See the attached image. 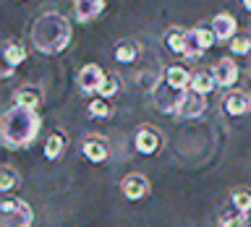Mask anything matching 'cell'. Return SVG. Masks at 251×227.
I'll list each match as a JSON object with an SVG mask.
<instances>
[{
    "label": "cell",
    "instance_id": "obj_1",
    "mask_svg": "<svg viewBox=\"0 0 251 227\" xmlns=\"http://www.w3.org/2000/svg\"><path fill=\"white\" fill-rule=\"evenodd\" d=\"M39 128H42V117H39L37 110H26V107L13 105L0 117V138H3L5 149L29 146L39 136Z\"/></svg>",
    "mask_w": 251,
    "mask_h": 227
},
{
    "label": "cell",
    "instance_id": "obj_2",
    "mask_svg": "<svg viewBox=\"0 0 251 227\" xmlns=\"http://www.w3.org/2000/svg\"><path fill=\"white\" fill-rule=\"evenodd\" d=\"M71 37H74L71 21L58 11H47L31 23V45L42 55L63 52L71 45Z\"/></svg>",
    "mask_w": 251,
    "mask_h": 227
},
{
    "label": "cell",
    "instance_id": "obj_3",
    "mask_svg": "<svg viewBox=\"0 0 251 227\" xmlns=\"http://www.w3.org/2000/svg\"><path fill=\"white\" fill-rule=\"evenodd\" d=\"M34 222V211L26 201L16 199V196H8L0 204V225L3 227H31Z\"/></svg>",
    "mask_w": 251,
    "mask_h": 227
},
{
    "label": "cell",
    "instance_id": "obj_4",
    "mask_svg": "<svg viewBox=\"0 0 251 227\" xmlns=\"http://www.w3.org/2000/svg\"><path fill=\"white\" fill-rule=\"evenodd\" d=\"M160 146H162V133L154 125H139L136 133H133V149L144 157H152L157 154Z\"/></svg>",
    "mask_w": 251,
    "mask_h": 227
},
{
    "label": "cell",
    "instance_id": "obj_5",
    "mask_svg": "<svg viewBox=\"0 0 251 227\" xmlns=\"http://www.w3.org/2000/svg\"><path fill=\"white\" fill-rule=\"evenodd\" d=\"M204 110H207V102H204V94L188 89L180 94L178 99V107H176V115L183 117V120H194V117H201Z\"/></svg>",
    "mask_w": 251,
    "mask_h": 227
},
{
    "label": "cell",
    "instance_id": "obj_6",
    "mask_svg": "<svg viewBox=\"0 0 251 227\" xmlns=\"http://www.w3.org/2000/svg\"><path fill=\"white\" fill-rule=\"evenodd\" d=\"M76 81H78V89L84 94H94V91L100 94L102 84L107 81V73L97 66V63H86V66H81V70H78Z\"/></svg>",
    "mask_w": 251,
    "mask_h": 227
},
{
    "label": "cell",
    "instance_id": "obj_7",
    "mask_svg": "<svg viewBox=\"0 0 251 227\" xmlns=\"http://www.w3.org/2000/svg\"><path fill=\"white\" fill-rule=\"evenodd\" d=\"M149 191H152V183L141 175V172H131V175H126L121 180V193L126 196L128 201H141L147 199Z\"/></svg>",
    "mask_w": 251,
    "mask_h": 227
},
{
    "label": "cell",
    "instance_id": "obj_8",
    "mask_svg": "<svg viewBox=\"0 0 251 227\" xmlns=\"http://www.w3.org/2000/svg\"><path fill=\"white\" fill-rule=\"evenodd\" d=\"M215 42H217V37L212 29H207V26L188 29V58H199V55L207 52Z\"/></svg>",
    "mask_w": 251,
    "mask_h": 227
},
{
    "label": "cell",
    "instance_id": "obj_9",
    "mask_svg": "<svg viewBox=\"0 0 251 227\" xmlns=\"http://www.w3.org/2000/svg\"><path fill=\"white\" fill-rule=\"evenodd\" d=\"M223 110H225V115H230V117H241V115L251 113V94L241 91V89H230L223 97Z\"/></svg>",
    "mask_w": 251,
    "mask_h": 227
},
{
    "label": "cell",
    "instance_id": "obj_10",
    "mask_svg": "<svg viewBox=\"0 0 251 227\" xmlns=\"http://www.w3.org/2000/svg\"><path fill=\"white\" fill-rule=\"evenodd\" d=\"M212 73H215L217 86H223V89H233L241 78V70L235 66V60H230V58H220L215 63V68H212Z\"/></svg>",
    "mask_w": 251,
    "mask_h": 227
},
{
    "label": "cell",
    "instance_id": "obj_11",
    "mask_svg": "<svg viewBox=\"0 0 251 227\" xmlns=\"http://www.w3.org/2000/svg\"><path fill=\"white\" fill-rule=\"evenodd\" d=\"M81 154H84V157H86V159H89L92 164L105 162L107 157H110V144H107V138L97 136V133L86 136V138H84V144H81Z\"/></svg>",
    "mask_w": 251,
    "mask_h": 227
},
{
    "label": "cell",
    "instance_id": "obj_12",
    "mask_svg": "<svg viewBox=\"0 0 251 227\" xmlns=\"http://www.w3.org/2000/svg\"><path fill=\"white\" fill-rule=\"evenodd\" d=\"M212 31H215V37L220 39V42H233L235 37V31H238V21H235V16L233 13H217L215 19H212Z\"/></svg>",
    "mask_w": 251,
    "mask_h": 227
},
{
    "label": "cell",
    "instance_id": "obj_13",
    "mask_svg": "<svg viewBox=\"0 0 251 227\" xmlns=\"http://www.w3.org/2000/svg\"><path fill=\"white\" fill-rule=\"evenodd\" d=\"M191 78H194V73H188V68H183V66H168L165 68V84H168L173 91H188L191 89Z\"/></svg>",
    "mask_w": 251,
    "mask_h": 227
},
{
    "label": "cell",
    "instance_id": "obj_14",
    "mask_svg": "<svg viewBox=\"0 0 251 227\" xmlns=\"http://www.w3.org/2000/svg\"><path fill=\"white\" fill-rule=\"evenodd\" d=\"M105 11V0H74V13H76V21H94L97 16Z\"/></svg>",
    "mask_w": 251,
    "mask_h": 227
},
{
    "label": "cell",
    "instance_id": "obj_15",
    "mask_svg": "<svg viewBox=\"0 0 251 227\" xmlns=\"http://www.w3.org/2000/svg\"><path fill=\"white\" fill-rule=\"evenodd\" d=\"M13 105L19 107H26V110H37L42 105V91L37 86H19L13 91Z\"/></svg>",
    "mask_w": 251,
    "mask_h": 227
},
{
    "label": "cell",
    "instance_id": "obj_16",
    "mask_svg": "<svg viewBox=\"0 0 251 227\" xmlns=\"http://www.w3.org/2000/svg\"><path fill=\"white\" fill-rule=\"evenodd\" d=\"M139 55H141V47H139L136 39H121V42L115 45V60L121 63V66H131Z\"/></svg>",
    "mask_w": 251,
    "mask_h": 227
},
{
    "label": "cell",
    "instance_id": "obj_17",
    "mask_svg": "<svg viewBox=\"0 0 251 227\" xmlns=\"http://www.w3.org/2000/svg\"><path fill=\"white\" fill-rule=\"evenodd\" d=\"M165 45H168L170 52L176 55H188V31L180 26H173L168 34H165Z\"/></svg>",
    "mask_w": 251,
    "mask_h": 227
},
{
    "label": "cell",
    "instance_id": "obj_18",
    "mask_svg": "<svg viewBox=\"0 0 251 227\" xmlns=\"http://www.w3.org/2000/svg\"><path fill=\"white\" fill-rule=\"evenodd\" d=\"M26 47H24L21 42H16V39H5V45H3V58H5V66L8 68H16V66H21L24 60H26Z\"/></svg>",
    "mask_w": 251,
    "mask_h": 227
},
{
    "label": "cell",
    "instance_id": "obj_19",
    "mask_svg": "<svg viewBox=\"0 0 251 227\" xmlns=\"http://www.w3.org/2000/svg\"><path fill=\"white\" fill-rule=\"evenodd\" d=\"M215 86H217V81H215V73H212V70H196L194 78H191V89L204 94V97H207L209 91H215Z\"/></svg>",
    "mask_w": 251,
    "mask_h": 227
},
{
    "label": "cell",
    "instance_id": "obj_20",
    "mask_svg": "<svg viewBox=\"0 0 251 227\" xmlns=\"http://www.w3.org/2000/svg\"><path fill=\"white\" fill-rule=\"evenodd\" d=\"M63 149H66V136H63V133H50V136L45 138V157L50 162L58 159L63 154Z\"/></svg>",
    "mask_w": 251,
    "mask_h": 227
},
{
    "label": "cell",
    "instance_id": "obj_21",
    "mask_svg": "<svg viewBox=\"0 0 251 227\" xmlns=\"http://www.w3.org/2000/svg\"><path fill=\"white\" fill-rule=\"evenodd\" d=\"M230 201H233V209L235 211H241V214H249L251 211V188H233V193H230Z\"/></svg>",
    "mask_w": 251,
    "mask_h": 227
},
{
    "label": "cell",
    "instance_id": "obj_22",
    "mask_svg": "<svg viewBox=\"0 0 251 227\" xmlns=\"http://www.w3.org/2000/svg\"><path fill=\"white\" fill-rule=\"evenodd\" d=\"M19 183H21V175L11 167V164H5V167L0 170V191H3V193H11Z\"/></svg>",
    "mask_w": 251,
    "mask_h": 227
},
{
    "label": "cell",
    "instance_id": "obj_23",
    "mask_svg": "<svg viewBox=\"0 0 251 227\" xmlns=\"http://www.w3.org/2000/svg\"><path fill=\"white\" fill-rule=\"evenodd\" d=\"M217 225L220 227H249V219H246V214H241V211H223L220 214V219H217Z\"/></svg>",
    "mask_w": 251,
    "mask_h": 227
},
{
    "label": "cell",
    "instance_id": "obj_24",
    "mask_svg": "<svg viewBox=\"0 0 251 227\" xmlns=\"http://www.w3.org/2000/svg\"><path fill=\"white\" fill-rule=\"evenodd\" d=\"M86 110H89V115L94 117V120H107V117L113 115V107H110V105H107V99H102V97L92 99Z\"/></svg>",
    "mask_w": 251,
    "mask_h": 227
},
{
    "label": "cell",
    "instance_id": "obj_25",
    "mask_svg": "<svg viewBox=\"0 0 251 227\" xmlns=\"http://www.w3.org/2000/svg\"><path fill=\"white\" fill-rule=\"evenodd\" d=\"M230 52L233 55H249L251 52V39L249 37H235L230 42Z\"/></svg>",
    "mask_w": 251,
    "mask_h": 227
},
{
    "label": "cell",
    "instance_id": "obj_26",
    "mask_svg": "<svg viewBox=\"0 0 251 227\" xmlns=\"http://www.w3.org/2000/svg\"><path fill=\"white\" fill-rule=\"evenodd\" d=\"M118 89H121V84H118V78L115 76H107V81L102 84V89H100V97L102 99H110V97H115Z\"/></svg>",
    "mask_w": 251,
    "mask_h": 227
},
{
    "label": "cell",
    "instance_id": "obj_27",
    "mask_svg": "<svg viewBox=\"0 0 251 227\" xmlns=\"http://www.w3.org/2000/svg\"><path fill=\"white\" fill-rule=\"evenodd\" d=\"M241 5H243V8H246V11L251 13V0H241Z\"/></svg>",
    "mask_w": 251,
    "mask_h": 227
}]
</instances>
